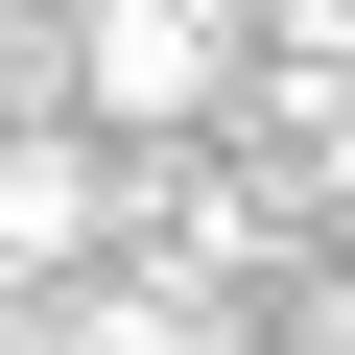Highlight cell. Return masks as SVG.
I'll use <instances>...</instances> for the list:
<instances>
[{"instance_id":"6da1fadb","label":"cell","mask_w":355,"mask_h":355,"mask_svg":"<svg viewBox=\"0 0 355 355\" xmlns=\"http://www.w3.org/2000/svg\"><path fill=\"white\" fill-rule=\"evenodd\" d=\"M237 24H261V0H48V48H71V119H119V142L214 119V95H237Z\"/></svg>"},{"instance_id":"7a4b0ae2","label":"cell","mask_w":355,"mask_h":355,"mask_svg":"<svg viewBox=\"0 0 355 355\" xmlns=\"http://www.w3.org/2000/svg\"><path fill=\"white\" fill-rule=\"evenodd\" d=\"M95 237H119V166L71 119H0V284H95Z\"/></svg>"},{"instance_id":"3957f363","label":"cell","mask_w":355,"mask_h":355,"mask_svg":"<svg viewBox=\"0 0 355 355\" xmlns=\"http://www.w3.org/2000/svg\"><path fill=\"white\" fill-rule=\"evenodd\" d=\"M0 24H48V0H0Z\"/></svg>"}]
</instances>
